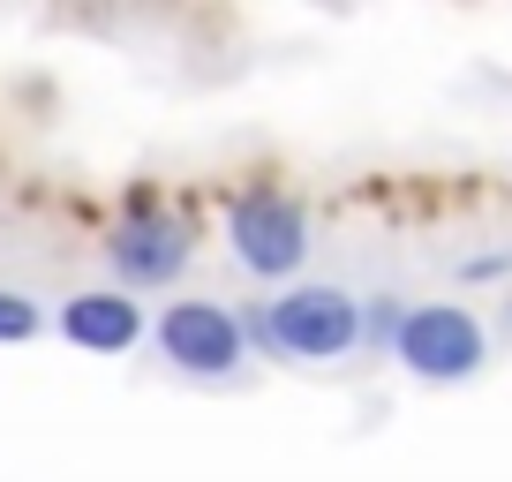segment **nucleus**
<instances>
[{
    "instance_id": "nucleus-4",
    "label": "nucleus",
    "mask_w": 512,
    "mask_h": 482,
    "mask_svg": "<svg viewBox=\"0 0 512 482\" xmlns=\"http://www.w3.org/2000/svg\"><path fill=\"white\" fill-rule=\"evenodd\" d=\"M151 347L174 377L196 385H226V377L249 362V332H241L234 302H211V294H174V302L151 317Z\"/></svg>"
},
{
    "instance_id": "nucleus-10",
    "label": "nucleus",
    "mask_w": 512,
    "mask_h": 482,
    "mask_svg": "<svg viewBox=\"0 0 512 482\" xmlns=\"http://www.w3.org/2000/svg\"><path fill=\"white\" fill-rule=\"evenodd\" d=\"M98 8H106V0H98Z\"/></svg>"
},
{
    "instance_id": "nucleus-5",
    "label": "nucleus",
    "mask_w": 512,
    "mask_h": 482,
    "mask_svg": "<svg viewBox=\"0 0 512 482\" xmlns=\"http://www.w3.org/2000/svg\"><path fill=\"white\" fill-rule=\"evenodd\" d=\"M415 385H467L490 362V324L475 317L467 302H415L400 324V347H392Z\"/></svg>"
},
{
    "instance_id": "nucleus-2",
    "label": "nucleus",
    "mask_w": 512,
    "mask_h": 482,
    "mask_svg": "<svg viewBox=\"0 0 512 482\" xmlns=\"http://www.w3.org/2000/svg\"><path fill=\"white\" fill-rule=\"evenodd\" d=\"M219 234H226V257H234L249 279H264V287H294L302 264H309V249H317L309 204L287 196V189H272V181L226 196V226Z\"/></svg>"
},
{
    "instance_id": "nucleus-8",
    "label": "nucleus",
    "mask_w": 512,
    "mask_h": 482,
    "mask_svg": "<svg viewBox=\"0 0 512 482\" xmlns=\"http://www.w3.org/2000/svg\"><path fill=\"white\" fill-rule=\"evenodd\" d=\"M38 332H46V309L23 287H0V347H31Z\"/></svg>"
},
{
    "instance_id": "nucleus-9",
    "label": "nucleus",
    "mask_w": 512,
    "mask_h": 482,
    "mask_svg": "<svg viewBox=\"0 0 512 482\" xmlns=\"http://www.w3.org/2000/svg\"><path fill=\"white\" fill-rule=\"evenodd\" d=\"M460 279L482 287V279H512V249H482V257H460Z\"/></svg>"
},
{
    "instance_id": "nucleus-7",
    "label": "nucleus",
    "mask_w": 512,
    "mask_h": 482,
    "mask_svg": "<svg viewBox=\"0 0 512 482\" xmlns=\"http://www.w3.org/2000/svg\"><path fill=\"white\" fill-rule=\"evenodd\" d=\"M407 309H415L407 294H369V302H362V347H369V354H392V347H400Z\"/></svg>"
},
{
    "instance_id": "nucleus-1",
    "label": "nucleus",
    "mask_w": 512,
    "mask_h": 482,
    "mask_svg": "<svg viewBox=\"0 0 512 482\" xmlns=\"http://www.w3.org/2000/svg\"><path fill=\"white\" fill-rule=\"evenodd\" d=\"M241 332H249V354L264 362H347L362 347V294H347L339 279H294L272 302L241 309Z\"/></svg>"
},
{
    "instance_id": "nucleus-3",
    "label": "nucleus",
    "mask_w": 512,
    "mask_h": 482,
    "mask_svg": "<svg viewBox=\"0 0 512 482\" xmlns=\"http://www.w3.org/2000/svg\"><path fill=\"white\" fill-rule=\"evenodd\" d=\"M106 272H113V287H128V294H166L181 272H189V257H196V226L181 219V211H166L159 196H144V189H128V204H121V219L106 226Z\"/></svg>"
},
{
    "instance_id": "nucleus-6",
    "label": "nucleus",
    "mask_w": 512,
    "mask_h": 482,
    "mask_svg": "<svg viewBox=\"0 0 512 482\" xmlns=\"http://www.w3.org/2000/svg\"><path fill=\"white\" fill-rule=\"evenodd\" d=\"M53 332L83 354H136L144 347V302L128 287H76L61 309H53Z\"/></svg>"
}]
</instances>
